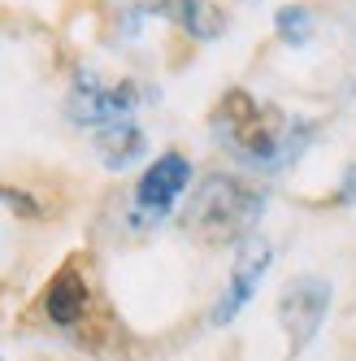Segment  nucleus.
<instances>
[{
	"label": "nucleus",
	"instance_id": "obj_10",
	"mask_svg": "<svg viewBox=\"0 0 356 361\" xmlns=\"http://www.w3.org/2000/svg\"><path fill=\"white\" fill-rule=\"evenodd\" d=\"M274 27H278V39H283V44L304 48L313 39V31H317V18H313L309 5H283L278 18H274Z\"/></svg>",
	"mask_w": 356,
	"mask_h": 361
},
{
	"label": "nucleus",
	"instance_id": "obj_9",
	"mask_svg": "<svg viewBox=\"0 0 356 361\" xmlns=\"http://www.w3.org/2000/svg\"><path fill=\"white\" fill-rule=\"evenodd\" d=\"M96 152H100V161H105L109 170H126V166H135L148 152V135L131 118H122V122H109V126L96 131Z\"/></svg>",
	"mask_w": 356,
	"mask_h": 361
},
{
	"label": "nucleus",
	"instance_id": "obj_8",
	"mask_svg": "<svg viewBox=\"0 0 356 361\" xmlns=\"http://www.w3.org/2000/svg\"><path fill=\"white\" fill-rule=\"evenodd\" d=\"M152 9L165 13L178 31H187V35L200 39V44H213V39H222V31H226V13H222L217 5H209V0H157Z\"/></svg>",
	"mask_w": 356,
	"mask_h": 361
},
{
	"label": "nucleus",
	"instance_id": "obj_11",
	"mask_svg": "<svg viewBox=\"0 0 356 361\" xmlns=\"http://www.w3.org/2000/svg\"><path fill=\"white\" fill-rule=\"evenodd\" d=\"M0 200H5L9 209H18L22 218H44L39 200H35V196H27V192H18V188H9V183H0Z\"/></svg>",
	"mask_w": 356,
	"mask_h": 361
},
{
	"label": "nucleus",
	"instance_id": "obj_12",
	"mask_svg": "<svg viewBox=\"0 0 356 361\" xmlns=\"http://www.w3.org/2000/svg\"><path fill=\"white\" fill-rule=\"evenodd\" d=\"M339 200H343V204L356 200V166H348V174H343V192H339Z\"/></svg>",
	"mask_w": 356,
	"mask_h": 361
},
{
	"label": "nucleus",
	"instance_id": "obj_3",
	"mask_svg": "<svg viewBox=\"0 0 356 361\" xmlns=\"http://www.w3.org/2000/svg\"><path fill=\"white\" fill-rule=\"evenodd\" d=\"M139 100V87L135 83H100L96 74H79V83L70 87L65 96V118L74 126H109V122H122L131 118Z\"/></svg>",
	"mask_w": 356,
	"mask_h": 361
},
{
	"label": "nucleus",
	"instance_id": "obj_6",
	"mask_svg": "<svg viewBox=\"0 0 356 361\" xmlns=\"http://www.w3.org/2000/svg\"><path fill=\"white\" fill-rule=\"evenodd\" d=\"M191 188V161L183 157V152H161L157 161H152L144 170V178L135 183V204H139V214H148L152 222L165 218L178 196H183Z\"/></svg>",
	"mask_w": 356,
	"mask_h": 361
},
{
	"label": "nucleus",
	"instance_id": "obj_1",
	"mask_svg": "<svg viewBox=\"0 0 356 361\" xmlns=\"http://www.w3.org/2000/svg\"><path fill=\"white\" fill-rule=\"evenodd\" d=\"M217 131L226 135V144H231L243 161L252 166H283L295 157V135L304 131V126H295L278 105H261V100H252L243 87H231L222 96V105H217Z\"/></svg>",
	"mask_w": 356,
	"mask_h": 361
},
{
	"label": "nucleus",
	"instance_id": "obj_4",
	"mask_svg": "<svg viewBox=\"0 0 356 361\" xmlns=\"http://www.w3.org/2000/svg\"><path fill=\"white\" fill-rule=\"evenodd\" d=\"M330 309V283L317 279V274H304V279H291L283 296H278V322L287 331V344H291V357L300 348H309V340L317 335L322 318Z\"/></svg>",
	"mask_w": 356,
	"mask_h": 361
},
{
	"label": "nucleus",
	"instance_id": "obj_5",
	"mask_svg": "<svg viewBox=\"0 0 356 361\" xmlns=\"http://www.w3.org/2000/svg\"><path fill=\"white\" fill-rule=\"evenodd\" d=\"M269 266H274V248H269V240H261V235L239 240V248H235V266H231V283H226V292L217 296L209 322H213V326H226V322H231L239 309H243L252 296H257V288H261V279H265Z\"/></svg>",
	"mask_w": 356,
	"mask_h": 361
},
{
	"label": "nucleus",
	"instance_id": "obj_7",
	"mask_svg": "<svg viewBox=\"0 0 356 361\" xmlns=\"http://www.w3.org/2000/svg\"><path fill=\"white\" fill-rule=\"evenodd\" d=\"M87 279L79 270V262H65L53 279H48V292H44V318L53 322V326H74V322H83L87 314Z\"/></svg>",
	"mask_w": 356,
	"mask_h": 361
},
{
	"label": "nucleus",
	"instance_id": "obj_2",
	"mask_svg": "<svg viewBox=\"0 0 356 361\" xmlns=\"http://www.w3.org/2000/svg\"><path fill=\"white\" fill-rule=\"evenodd\" d=\"M261 209H265V192L257 183H248L239 174H209L196 183L183 226L200 244H239L252 235Z\"/></svg>",
	"mask_w": 356,
	"mask_h": 361
}]
</instances>
